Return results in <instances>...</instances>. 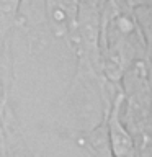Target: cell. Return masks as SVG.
Wrapping results in <instances>:
<instances>
[{"label":"cell","mask_w":152,"mask_h":157,"mask_svg":"<svg viewBox=\"0 0 152 157\" xmlns=\"http://www.w3.org/2000/svg\"><path fill=\"white\" fill-rule=\"evenodd\" d=\"M124 98H126L124 93H118L111 103V110L105 120L108 142H110L113 157H139L134 137L126 128L124 120H123L121 108H123V103H124Z\"/></svg>","instance_id":"1"},{"label":"cell","mask_w":152,"mask_h":157,"mask_svg":"<svg viewBox=\"0 0 152 157\" xmlns=\"http://www.w3.org/2000/svg\"><path fill=\"white\" fill-rule=\"evenodd\" d=\"M78 0H46L49 28L56 36H66L77 26Z\"/></svg>","instance_id":"2"},{"label":"cell","mask_w":152,"mask_h":157,"mask_svg":"<svg viewBox=\"0 0 152 157\" xmlns=\"http://www.w3.org/2000/svg\"><path fill=\"white\" fill-rule=\"evenodd\" d=\"M23 0H0V39L7 34L17 20Z\"/></svg>","instance_id":"3"}]
</instances>
